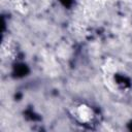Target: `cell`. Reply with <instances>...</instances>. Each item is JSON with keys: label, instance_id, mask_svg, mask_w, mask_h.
<instances>
[{"label": "cell", "instance_id": "6da1fadb", "mask_svg": "<svg viewBox=\"0 0 132 132\" xmlns=\"http://www.w3.org/2000/svg\"><path fill=\"white\" fill-rule=\"evenodd\" d=\"M73 117L82 124L91 123L95 118V111L87 103H79L73 108Z\"/></svg>", "mask_w": 132, "mask_h": 132}]
</instances>
